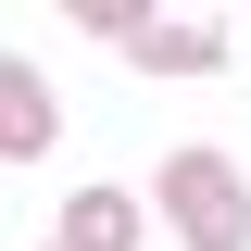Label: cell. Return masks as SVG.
<instances>
[{"mask_svg": "<svg viewBox=\"0 0 251 251\" xmlns=\"http://www.w3.org/2000/svg\"><path fill=\"white\" fill-rule=\"evenodd\" d=\"M151 214L176 226V251H251V176L226 151H163Z\"/></svg>", "mask_w": 251, "mask_h": 251, "instance_id": "obj_1", "label": "cell"}, {"mask_svg": "<svg viewBox=\"0 0 251 251\" xmlns=\"http://www.w3.org/2000/svg\"><path fill=\"white\" fill-rule=\"evenodd\" d=\"M138 75H226V25H188V13H151L138 0V25L113 38Z\"/></svg>", "mask_w": 251, "mask_h": 251, "instance_id": "obj_2", "label": "cell"}, {"mask_svg": "<svg viewBox=\"0 0 251 251\" xmlns=\"http://www.w3.org/2000/svg\"><path fill=\"white\" fill-rule=\"evenodd\" d=\"M50 138H63V100H50V75H25V50H13V63H0V151L38 163Z\"/></svg>", "mask_w": 251, "mask_h": 251, "instance_id": "obj_3", "label": "cell"}, {"mask_svg": "<svg viewBox=\"0 0 251 251\" xmlns=\"http://www.w3.org/2000/svg\"><path fill=\"white\" fill-rule=\"evenodd\" d=\"M138 201H126V188H75V201H63L50 214V251H138Z\"/></svg>", "mask_w": 251, "mask_h": 251, "instance_id": "obj_4", "label": "cell"}, {"mask_svg": "<svg viewBox=\"0 0 251 251\" xmlns=\"http://www.w3.org/2000/svg\"><path fill=\"white\" fill-rule=\"evenodd\" d=\"M38 251H50V239H38Z\"/></svg>", "mask_w": 251, "mask_h": 251, "instance_id": "obj_5", "label": "cell"}]
</instances>
